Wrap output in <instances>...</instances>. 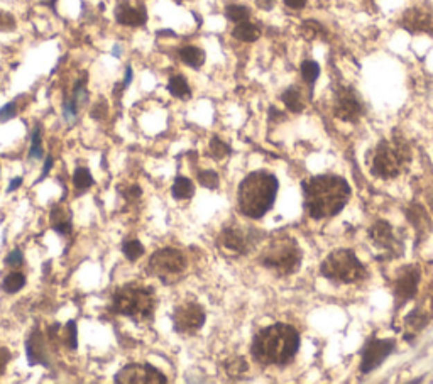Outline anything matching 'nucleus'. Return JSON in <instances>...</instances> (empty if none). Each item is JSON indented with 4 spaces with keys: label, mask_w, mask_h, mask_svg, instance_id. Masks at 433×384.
<instances>
[{
    "label": "nucleus",
    "mask_w": 433,
    "mask_h": 384,
    "mask_svg": "<svg viewBox=\"0 0 433 384\" xmlns=\"http://www.w3.org/2000/svg\"><path fill=\"white\" fill-rule=\"evenodd\" d=\"M301 249L291 237H278L267 244L260 256V264L279 276H288L300 268Z\"/></svg>",
    "instance_id": "0eeeda50"
},
{
    "label": "nucleus",
    "mask_w": 433,
    "mask_h": 384,
    "mask_svg": "<svg viewBox=\"0 0 433 384\" xmlns=\"http://www.w3.org/2000/svg\"><path fill=\"white\" fill-rule=\"evenodd\" d=\"M409 161H412V151L408 144L403 139L394 137V139L382 141L381 144H378L371 171L379 178H396L406 170Z\"/></svg>",
    "instance_id": "39448f33"
},
{
    "label": "nucleus",
    "mask_w": 433,
    "mask_h": 384,
    "mask_svg": "<svg viewBox=\"0 0 433 384\" xmlns=\"http://www.w3.org/2000/svg\"><path fill=\"white\" fill-rule=\"evenodd\" d=\"M26 352H28V359L30 366L36 364H43L48 366V349H46V339L39 330H34L30 333L28 344H26Z\"/></svg>",
    "instance_id": "f3484780"
},
{
    "label": "nucleus",
    "mask_w": 433,
    "mask_h": 384,
    "mask_svg": "<svg viewBox=\"0 0 433 384\" xmlns=\"http://www.w3.org/2000/svg\"><path fill=\"white\" fill-rule=\"evenodd\" d=\"M428 324V315L423 310H413L406 318V330H408V337H415L416 333L423 330L425 325Z\"/></svg>",
    "instance_id": "4be33fe9"
},
{
    "label": "nucleus",
    "mask_w": 433,
    "mask_h": 384,
    "mask_svg": "<svg viewBox=\"0 0 433 384\" xmlns=\"http://www.w3.org/2000/svg\"><path fill=\"white\" fill-rule=\"evenodd\" d=\"M44 156L43 146H41V132L39 128L33 130V143H30V151H29V159H41Z\"/></svg>",
    "instance_id": "72a5a7b5"
},
{
    "label": "nucleus",
    "mask_w": 433,
    "mask_h": 384,
    "mask_svg": "<svg viewBox=\"0 0 433 384\" xmlns=\"http://www.w3.org/2000/svg\"><path fill=\"white\" fill-rule=\"evenodd\" d=\"M51 166H53V157L48 156V159H46V164H44V168H43V176H41V180H43L46 175H48V171L51 170Z\"/></svg>",
    "instance_id": "37998d69"
},
{
    "label": "nucleus",
    "mask_w": 433,
    "mask_h": 384,
    "mask_svg": "<svg viewBox=\"0 0 433 384\" xmlns=\"http://www.w3.org/2000/svg\"><path fill=\"white\" fill-rule=\"evenodd\" d=\"M9 359H10L9 351H7L6 347H0V376H2L3 371H6Z\"/></svg>",
    "instance_id": "ea45409f"
},
{
    "label": "nucleus",
    "mask_w": 433,
    "mask_h": 384,
    "mask_svg": "<svg viewBox=\"0 0 433 384\" xmlns=\"http://www.w3.org/2000/svg\"><path fill=\"white\" fill-rule=\"evenodd\" d=\"M171 193H173V197L176 200H186L193 197L195 186L193 183H191V180L185 178V176H178V178L175 180L173 188H171Z\"/></svg>",
    "instance_id": "b1692460"
},
{
    "label": "nucleus",
    "mask_w": 433,
    "mask_h": 384,
    "mask_svg": "<svg viewBox=\"0 0 433 384\" xmlns=\"http://www.w3.org/2000/svg\"><path fill=\"white\" fill-rule=\"evenodd\" d=\"M51 225L56 232L61 234V236H70L71 234V217L63 207L56 205L55 209L51 210Z\"/></svg>",
    "instance_id": "6ab92c4d"
},
{
    "label": "nucleus",
    "mask_w": 433,
    "mask_h": 384,
    "mask_svg": "<svg viewBox=\"0 0 433 384\" xmlns=\"http://www.w3.org/2000/svg\"><path fill=\"white\" fill-rule=\"evenodd\" d=\"M14 29H15V21L12 15L0 10V30H14Z\"/></svg>",
    "instance_id": "c9c22d12"
},
{
    "label": "nucleus",
    "mask_w": 433,
    "mask_h": 384,
    "mask_svg": "<svg viewBox=\"0 0 433 384\" xmlns=\"http://www.w3.org/2000/svg\"><path fill=\"white\" fill-rule=\"evenodd\" d=\"M22 261H24V257H22V252L19 251V249H15V251H12L9 256H7L6 264L10 268H19L22 264Z\"/></svg>",
    "instance_id": "4c0bfd02"
},
{
    "label": "nucleus",
    "mask_w": 433,
    "mask_h": 384,
    "mask_svg": "<svg viewBox=\"0 0 433 384\" xmlns=\"http://www.w3.org/2000/svg\"><path fill=\"white\" fill-rule=\"evenodd\" d=\"M60 342H63L70 351H75L78 347V340H76V322L70 320L67 327L63 329V333L60 332Z\"/></svg>",
    "instance_id": "bb28decb"
},
{
    "label": "nucleus",
    "mask_w": 433,
    "mask_h": 384,
    "mask_svg": "<svg viewBox=\"0 0 433 384\" xmlns=\"http://www.w3.org/2000/svg\"><path fill=\"white\" fill-rule=\"evenodd\" d=\"M318 75H320V67H318L315 61H305V63L301 64V76H303L306 83H310V85L315 83Z\"/></svg>",
    "instance_id": "473e14b6"
},
{
    "label": "nucleus",
    "mask_w": 433,
    "mask_h": 384,
    "mask_svg": "<svg viewBox=\"0 0 433 384\" xmlns=\"http://www.w3.org/2000/svg\"><path fill=\"white\" fill-rule=\"evenodd\" d=\"M73 185H75L78 190H87L94 185V178H91L90 171L87 168H76L75 173H73Z\"/></svg>",
    "instance_id": "c756f323"
},
{
    "label": "nucleus",
    "mask_w": 433,
    "mask_h": 384,
    "mask_svg": "<svg viewBox=\"0 0 433 384\" xmlns=\"http://www.w3.org/2000/svg\"><path fill=\"white\" fill-rule=\"evenodd\" d=\"M369 237H371V241L374 242L375 247L385 249V251L393 252V254H396V252L401 249L400 242H398L396 237H394L393 229H391V225L385 220L375 222L369 230Z\"/></svg>",
    "instance_id": "dca6fc26"
},
{
    "label": "nucleus",
    "mask_w": 433,
    "mask_h": 384,
    "mask_svg": "<svg viewBox=\"0 0 433 384\" xmlns=\"http://www.w3.org/2000/svg\"><path fill=\"white\" fill-rule=\"evenodd\" d=\"M247 369L249 366L244 357H236V359H231L225 364V371H227L231 378H240L242 374H246Z\"/></svg>",
    "instance_id": "c85d7f7f"
},
{
    "label": "nucleus",
    "mask_w": 433,
    "mask_h": 384,
    "mask_svg": "<svg viewBox=\"0 0 433 384\" xmlns=\"http://www.w3.org/2000/svg\"><path fill=\"white\" fill-rule=\"evenodd\" d=\"M139 195H141V190L137 186H132V188H130V191H127V198L139 197Z\"/></svg>",
    "instance_id": "49530a36"
},
{
    "label": "nucleus",
    "mask_w": 433,
    "mask_h": 384,
    "mask_svg": "<svg viewBox=\"0 0 433 384\" xmlns=\"http://www.w3.org/2000/svg\"><path fill=\"white\" fill-rule=\"evenodd\" d=\"M430 299H432V308H433V286H432V293H430Z\"/></svg>",
    "instance_id": "de8ad7c7"
},
{
    "label": "nucleus",
    "mask_w": 433,
    "mask_h": 384,
    "mask_svg": "<svg viewBox=\"0 0 433 384\" xmlns=\"http://www.w3.org/2000/svg\"><path fill=\"white\" fill-rule=\"evenodd\" d=\"M283 102L288 107L291 112H301L305 107L303 98H301V94L298 88H288V90L283 94Z\"/></svg>",
    "instance_id": "a878e982"
},
{
    "label": "nucleus",
    "mask_w": 433,
    "mask_h": 384,
    "mask_svg": "<svg viewBox=\"0 0 433 384\" xmlns=\"http://www.w3.org/2000/svg\"><path fill=\"white\" fill-rule=\"evenodd\" d=\"M318 30H320V28H318L317 22H305L303 24V34L308 40H313V37L317 36Z\"/></svg>",
    "instance_id": "58836bf2"
},
{
    "label": "nucleus",
    "mask_w": 433,
    "mask_h": 384,
    "mask_svg": "<svg viewBox=\"0 0 433 384\" xmlns=\"http://www.w3.org/2000/svg\"><path fill=\"white\" fill-rule=\"evenodd\" d=\"M198 183H200L202 186L215 190L218 186V175L215 171H202L200 175H198Z\"/></svg>",
    "instance_id": "f704fd0d"
},
{
    "label": "nucleus",
    "mask_w": 433,
    "mask_h": 384,
    "mask_svg": "<svg viewBox=\"0 0 433 384\" xmlns=\"http://www.w3.org/2000/svg\"><path fill=\"white\" fill-rule=\"evenodd\" d=\"M320 272L330 281L344 285L362 281L366 278V268L351 249H337L330 252L321 263Z\"/></svg>",
    "instance_id": "423d86ee"
},
{
    "label": "nucleus",
    "mask_w": 433,
    "mask_h": 384,
    "mask_svg": "<svg viewBox=\"0 0 433 384\" xmlns=\"http://www.w3.org/2000/svg\"><path fill=\"white\" fill-rule=\"evenodd\" d=\"M110 308L118 315L132 318L134 322L151 320L156 308L154 291L139 285L122 286L114 291Z\"/></svg>",
    "instance_id": "20e7f679"
},
{
    "label": "nucleus",
    "mask_w": 433,
    "mask_h": 384,
    "mask_svg": "<svg viewBox=\"0 0 433 384\" xmlns=\"http://www.w3.org/2000/svg\"><path fill=\"white\" fill-rule=\"evenodd\" d=\"M179 58L183 63H186L191 68H200L205 63V53L197 46H185L179 49Z\"/></svg>",
    "instance_id": "412c9836"
},
{
    "label": "nucleus",
    "mask_w": 433,
    "mask_h": 384,
    "mask_svg": "<svg viewBox=\"0 0 433 384\" xmlns=\"http://www.w3.org/2000/svg\"><path fill=\"white\" fill-rule=\"evenodd\" d=\"M209 152H210V156L215 157V159H224V157H227L229 155H231V146L225 144L224 141H220L218 137H213V139L210 141Z\"/></svg>",
    "instance_id": "7c9ffc66"
},
{
    "label": "nucleus",
    "mask_w": 433,
    "mask_h": 384,
    "mask_svg": "<svg viewBox=\"0 0 433 384\" xmlns=\"http://www.w3.org/2000/svg\"><path fill=\"white\" fill-rule=\"evenodd\" d=\"M218 247L225 254L240 256L251 249V237L239 227H225L217 239Z\"/></svg>",
    "instance_id": "ddd939ff"
},
{
    "label": "nucleus",
    "mask_w": 433,
    "mask_h": 384,
    "mask_svg": "<svg viewBox=\"0 0 433 384\" xmlns=\"http://www.w3.org/2000/svg\"><path fill=\"white\" fill-rule=\"evenodd\" d=\"M333 112L339 119L346 122H354L361 117L362 105L359 102L357 95L351 88H340L335 95V102H333Z\"/></svg>",
    "instance_id": "4468645a"
},
{
    "label": "nucleus",
    "mask_w": 433,
    "mask_h": 384,
    "mask_svg": "<svg viewBox=\"0 0 433 384\" xmlns=\"http://www.w3.org/2000/svg\"><path fill=\"white\" fill-rule=\"evenodd\" d=\"M430 203H432V210H433V195H430Z\"/></svg>",
    "instance_id": "09e8293b"
},
{
    "label": "nucleus",
    "mask_w": 433,
    "mask_h": 384,
    "mask_svg": "<svg viewBox=\"0 0 433 384\" xmlns=\"http://www.w3.org/2000/svg\"><path fill=\"white\" fill-rule=\"evenodd\" d=\"M225 15H227L232 22L239 24V22H244L249 19V9L244 6H229L227 9H225Z\"/></svg>",
    "instance_id": "2f4dec72"
},
{
    "label": "nucleus",
    "mask_w": 433,
    "mask_h": 384,
    "mask_svg": "<svg viewBox=\"0 0 433 384\" xmlns=\"http://www.w3.org/2000/svg\"><path fill=\"white\" fill-rule=\"evenodd\" d=\"M401 26L409 33L433 34V10L425 6L413 7L403 14Z\"/></svg>",
    "instance_id": "2eb2a0df"
},
{
    "label": "nucleus",
    "mask_w": 433,
    "mask_h": 384,
    "mask_svg": "<svg viewBox=\"0 0 433 384\" xmlns=\"http://www.w3.org/2000/svg\"><path fill=\"white\" fill-rule=\"evenodd\" d=\"M26 285V276L22 274V272L19 271H14V272H9V274L3 278L2 281V288L6 293H17L19 290H22Z\"/></svg>",
    "instance_id": "393cba45"
},
{
    "label": "nucleus",
    "mask_w": 433,
    "mask_h": 384,
    "mask_svg": "<svg viewBox=\"0 0 433 384\" xmlns=\"http://www.w3.org/2000/svg\"><path fill=\"white\" fill-rule=\"evenodd\" d=\"M168 90L171 91V95L176 98H183L188 100L191 97V90L190 85H188L186 78L182 75H176L173 78H170V83H168Z\"/></svg>",
    "instance_id": "5701e85b"
},
{
    "label": "nucleus",
    "mask_w": 433,
    "mask_h": 384,
    "mask_svg": "<svg viewBox=\"0 0 433 384\" xmlns=\"http://www.w3.org/2000/svg\"><path fill=\"white\" fill-rule=\"evenodd\" d=\"M394 345L396 344L391 339H373L367 342V345L364 347L362 352L361 371L371 372L378 366H381L382 360L394 351Z\"/></svg>",
    "instance_id": "9b49d317"
},
{
    "label": "nucleus",
    "mask_w": 433,
    "mask_h": 384,
    "mask_svg": "<svg viewBox=\"0 0 433 384\" xmlns=\"http://www.w3.org/2000/svg\"><path fill=\"white\" fill-rule=\"evenodd\" d=\"M205 310L202 308L198 303L195 302H185L182 305L176 306L173 313V325L175 330L179 333H191L198 332L205 324Z\"/></svg>",
    "instance_id": "1a4fd4ad"
},
{
    "label": "nucleus",
    "mask_w": 433,
    "mask_h": 384,
    "mask_svg": "<svg viewBox=\"0 0 433 384\" xmlns=\"http://www.w3.org/2000/svg\"><path fill=\"white\" fill-rule=\"evenodd\" d=\"M351 195L348 183L337 175L313 176L303 182L305 209L317 220L339 213L347 205Z\"/></svg>",
    "instance_id": "f257e3e1"
},
{
    "label": "nucleus",
    "mask_w": 433,
    "mask_h": 384,
    "mask_svg": "<svg viewBox=\"0 0 433 384\" xmlns=\"http://www.w3.org/2000/svg\"><path fill=\"white\" fill-rule=\"evenodd\" d=\"M116 19L122 26H143L148 21V15H145L144 7H130L127 3H122L118 6Z\"/></svg>",
    "instance_id": "a211bd4d"
},
{
    "label": "nucleus",
    "mask_w": 433,
    "mask_h": 384,
    "mask_svg": "<svg viewBox=\"0 0 433 384\" xmlns=\"http://www.w3.org/2000/svg\"><path fill=\"white\" fill-rule=\"evenodd\" d=\"M285 3L290 9H303L306 6V0H285Z\"/></svg>",
    "instance_id": "a19ab883"
},
{
    "label": "nucleus",
    "mask_w": 433,
    "mask_h": 384,
    "mask_svg": "<svg viewBox=\"0 0 433 384\" xmlns=\"http://www.w3.org/2000/svg\"><path fill=\"white\" fill-rule=\"evenodd\" d=\"M130 80H132V68L127 67V70H125V80H124V85H122V88L129 87Z\"/></svg>",
    "instance_id": "a18cd8bd"
},
{
    "label": "nucleus",
    "mask_w": 433,
    "mask_h": 384,
    "mask_svg": "<svg viewBox=\"0 0 433 384\" xmlns=\"http://www.w3.org/2000/svg\"><path fill=\"white\" fill-rule=\"evenodd\" d=\"M114 381L118 384H166L168 378L159 369L152 367L151 364H132V366H125L124 369L118 371Z\"/></svg>",
    "instance_id": "9d476101"
},
{
    "label": "nucleus",
    "mask_w": 433,
    "mask_h": 384,
    "mask_svg": "<svg viewBox=\"0 0 433 384\" xmlns=\"http://www.w3.org/2000/svg\"><path fill=\"white\" fill-rule=\"evenodd\" d=\"M22 185V178H14L12 182H10V185H9V188H7V191H14V190H17L19 186Z\"/></svg>",
    "instance_id": "79ce46f5"
},
{
    "label": "nucleus",
    "mask_w": 433,
    "mask_h": 384,
    "mask_svg": "<svg viewBox=\"0 0 433 384\" xmlns=\"http://www.w3.org/2000/svg\"><path fill=\"white\" fill-rule=\"evenodd\" d=\"M232 36L236 37V40L244 41V43H254V41L260 36V30H259L258 26L244 21V22H239V24L233 28Z\"/></svg>",
    "instance_id": "aec40b11"
},
{
    "label": "nucleus",
    "mask_w": 433,
    "mask_h": 384,
    "mask_svg": "<svg viewBox=\"0 0 433 384\" xmlns=\"http://www.w3.org/2000/svg\"><path fill=\"white\" fill-rule=\"evenodd\" d=\"M274 3V0H258V6L260 9H271Z\"/></svg>",
    "instance_id": "c03bdc74"
},
{
    "label": "nucleus",
    "mask_w": 433,
    "mask_h": 384,
    "mask_svg": "<svg viewBox=\"0 0 433 384\" xmlns=\"http://www.w3.org/2000/svg\"><path fill=\"white\" fill-rule=\"evenodd\" d=\"M186 270V257L175 247H163L149 259V271L163 283H176Z\"/></svg>",
    "instance_id": "6e6552de"
},
{
    "label": "nucleus",
    "mask_w": 433,
    "mask_h": 384,
    "mask_svg": "<svg viewBox=\"0 0 433 384\" xmlns=\"http://www.w3.org/2000/svg\"><path fill=\"white\" fill-rule=\"evenodd\" d=\"M122 252L129 261H137L144 254V245L136 239H127L122 244Z\"/></svg>",
    "instance_id": "cd10ccee"
},
{
    "label": "nucleus",
    "mask_w": 433,
    "mask_h": 384,
    "mask_svg": "<svg viewBox=\"0 0 433 384\" xmlns=\"http://www.w3.org/2000/svg\"><path fill=\"white\" fill-rule=\"evenodd\" d=\"M300 349V333L286 324L263 329L252 340V357L264 366H281L290 363Z\"/></svg>",
    "instance_id": "f03ea898"
},
{
    "label": "nucleus",
    "mask_w": 433,
    "mask_h": 384,
    "mask_svg": "<svg viewBox=\"0 0 433 384\" xmlns=\"http://www.w3.org/2000/svg\"><path fill=\"white\" fill-rule=\"evenodd\" d=\"M278 180L267 171H254L247 175L240 182L239 193V210L249 218L264 217L274 205L276 193H278Z\"/></svg>",
    "instance_id": "7ed1b4c3"
},
{
    "label": "nucleus",
    "mask_w": 433,
    "mask_h": 384,
    "mask_svg": "<svg viewBox=\"0 0 433 384\" xmlns=\"http://www.w3.org/2000/svg\"><path fill=\"white\" fill-rule=\"evenodd\" d=\"M421 279V271L416 266L405 268L400 274L396 276L394 281V299H396V306L403 305V303L409 302L418 291V283Z\"/></svg>",
    "instance_id": "f8f14e48"
},
{
    "label": "nucleus",
    "mask_w": 433,
    "mask_h": 384,
    "mask_svg": "<svg viewBox=\"0 0 433 384\" xmlns=\"http://www.w3.org/2000/svg\"><path fill=\"white\" fill-rule=\"evenodd\" d=\"M15 114H17L15 103H7L6 107H2V109H0V122L10 121V119L15 117Z\"/></svg>",
    "instance_id": "e433bc0d"
}]
</instances>
